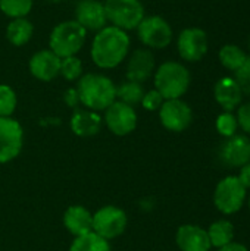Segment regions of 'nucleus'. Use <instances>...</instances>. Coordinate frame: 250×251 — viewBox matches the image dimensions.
Instances as JSON below:
<instances>
[{
    "label": "nucleus",
    "mask_w": 250,
    "mask_h": 251,
    "mask_svg": "<svg viewBox=\"0 0 250 251\" xmlns=\"http://www.w3.org/2000/svg\"><path fill=\"white\" fill-rule=\"evenodd\" d=\"M131 40L127 31L113 25H106L96 32L90 54L96 66L102 69H113L125 60L130 53Z\"/></svg>",
    "instance_id": "obj_1"
},
{
    "label": "nucleus",
    "mask_w": 250,
    "mask_h": 251,
    "mask_svg": "<svg viewBox=\"0 0 250 251\" xmlns=\"http://www.w3.org/2000/svg\"><path fill=\"white\" fill-rule=\"evenodd\" d=\"M77 91L80 103L88 110H106L116 100V87L113 81L102 74H85L78 79Z\"/></svg>",
    "instance_id": "obj_2"
},
{
    "label": "nucleus",
    "mask_w": 250,
    "mask_h": 251,
    "mask_svg": "<svg viewBox=\"0 0 250 251\" xmlns=\"http://www.w3.org/2000/svg\"><path fill=\"white\" fill-rule=\"evenodd\" d=\"M190 85L189 69L178 62L162 63L155 74V90L161 93L165 100L180 99L186 94Z\"/></svg>",
    "instance_id": "obj_3"
},
{
    "label": "nucleus",
    "mask_w": 250,
    "mask_h": 251,
    "mask_svg": "<svg viewBox=\"0 0 250 251\" xmlns=\"http://www.w3.org/2000/svg\"><path fill=\"white\" fill-rule=\"evenodd\" d=\"M87 31L77 21H63L57 24L49 38L50 50L60 59L75 56L84 46Z\"/></svg>",
    "instance_id": "obj_4"
},
{
    "label": "nucleus",
    "mask_w": 250,
    "mask_h": 251,
    "mask_svg": "<svg viewBox=\"0 0 250 251\" xmlns=\"http://www.w3.org/2000/svg\"><path fill=\"white\" fill-rule=\"evenodd\" d=\"M103 4L111 25L124 31L136 29L144 18L140 0H105Z\"/></svg>",
    "instance_id": "obj_5"
},
{
    "label": "nucleus",
    "mask_w": 250,
    "mask_h": 251,
    "mask_svg": "<svg viewBox=\"0 0 250 251\" xmlns=\"http://www.w3.org/2000/svg\"><path fill=\"white\" fill-rule=\"evenodd\" d=\"M136 29L139 40L149 49H165L172 41V28L162 16H144Z\"/></svg>",
    "instance_id": "obj_6"
},
{
    "label": "nucleus",
    "mask_w": 250,
    "mask_h": 251,
    "mask_svg": "<svg viewBox=\"0 0 250 251\" xmlns=\"http://www.w3.org/2000/svg\"><path fill=\"white\" fill-rule=\"evenodd\" d=\"M246 197V188L237 176L224 178L215 188L214 201L220 212L225 215L236 213L242 209Z\"/></svg>",
    "instance_id": "obj_7"
},
{
    "label": "nucleus",
    "mask_w": 250,
    "mask_h": 251,
    "mask_svg": "<svg viewBox=\"0 0 250 251\" xmlns=\"http://www.w3.org/2000/svg\"><path fill=\"white\" fill-rule=\"evenodd\" d=\"M127 228V215L115 206H105L93 215V232L105 240L119 237Z\"/></svg>",
    "instance_id": "obj_8"
},
{
    "label": "nucleus",
    "mask_w": 250,
    "mask_h": 251,
    "mask_svg": "<svg viewBox=\"0 0 250 251\" xmlns=\"http://www.w3.org/2000/svg\"><path fill=\"white\" fill-rule=\"evenodd\" d=\"M24 131L18 121L0 118V163H7L18 157L22 150Z\"/></svg>",
    "instance_id": "obj_9"
},
{
    "label": "nucleus",
    "mask_w": 250,
    "mask_h": 251,
    "mask_svg": "<svg viewBox=\"0 0 250 251\" xmlns=\"http://www.w3.org/2000/svg\"><path fill=\"white\" fill-rule=\"evenodd\" d=\"M105 122L115 135H127L137 126V113L133 106L115 100L105 110Z\"/></svg>",
    "instance_id": "obj_10"
},
{
    "label": "nucleus",
    "mask_w": 250,
    "mask_h": 251,
    "mask_svg": "<svg viewBox=\"0 0 250 251\" xmlns=\"http://www.w3.org/2000/svg\"><path fill=\"white\" fill-rule=\"evenodd\" d=\"M159 118L162 125L174 132H181L189 125L192 124L193 113L190 106L180 100V99H172V100H165L159 109Z\"/></svg>",
    "instance_id": "obj_11"
},
{
    "label": "nucleus",
    "mask_w": 250,
    "mask_h": 251,
    "mask_svg": "<svg viewBox=\"0 0 250 251\" xmlns=\"http://www.w3.org/2000/svg\"><path fill=\"white\" fill-rule=\"evenodd\" d=\"M177 49L184 60L197 62L208 51V35L200 28H186L178 35Z\"/></svg>",
    "instance_id": "obj_12"
},
{
    "label": "nucleus",
    "mask_w": 250,
    "mask_h": 251,
    "mask_svg": "<svg viewBox=\"0 0 250 251\" xmlns=\"http://www.w3.org/2000/svg\"><path fill=\"white\" fill-rule=\"evenodd\" d=\"M75 21L85 31H100L108 24L105 4L99 0H80L75 7Z\"/></svg>",
    "instance_id": "obj_13"
},
{
    "label": "nucleus",
    "mask_w": 250,
    "mask_h": 251,
    "mask_svg": "<svg viewBox=\"0 0 250 251\" xmlns=\"http://www.w3.org/2000/svg\"><path fill=\"white\" fill-rule=\"evenodd\" d=\"M221 160L228 166L242 168L250 162V140L245 135L228 137L220 150Z\"/></svg>",
    "instance_id": "obj_14"
},
{
    "label": "nucleus",
    "mask_w": 250,
    "mask_h": 251,
    "mask_svg": "<svg viewBox=\"0 0 250 251\" xmlns=\"http://www.w3.org/2000/svg\"><path fill=\"white\" fill-rule=\"evenodd\" d=\"M29 71L34 78L40 81H52L59 75L60 71V57L55 54L50 49L40 50L32 54L29 59Z\"/></svg>",
    "instance_id": "obj_15"
},
{
    "label": "nucleus",
    "mask_w": 250,
    "mask_h": 251,
    "mask_svg": "<svg viewBox=\"0 0 250 251\" xmlns=\"http://www.w3.org/2000/svg\"><path fill=\"white\" fill-rule=\"evenodd\" d=\"M155 69V57L147 49H137L127 63V79L143 84L147 81Z\"/></svg>",
    "instance_id": "obj_16"
},
{
    "label": "nucleus",
    "mask_w": 250,
    "mask_h": 251,
    "mask_svg": "<svg viewBox=\"0 0 250 251\" xmlns=\"http://www.w3.org/2000/svg\"><path fill=\"white\" fill-rule=\"evenodd\" d=\"M177 246L181 251H209L208 231L196 225H183L177 231Z\"/></svg>",
    "instance_id": "obj_17"
},
{
    "label": "nucleus",
    "mask_w": 250,
    "mask_h": 251,
    "mask_svg": "<svg viewBox=\"0 0 250 251\" xmlns=\"http://www.w3.org/2000/svg\"><path fill=\"white\" fill-rule=\"evenodd\" d=\"M214 94H215V100L225 112H233L242 103L243 99V91L236 82V79L228 76L221 78L215 84Z\"/></svg>",
    "instance_id": "obj_18"
},
{
    "label": "nucleus",
    "mask_w": 250,
    "mask_h": 251,
    "mask_svg": "<svg viewBox=\"0 0 250 251\" xmlns=\"http://www.w3.org/2000/svg\"><path fill=\"white\" fill-rule=\"evenodd\" d=\"M63 224L68 232L81 237L93 232V215L83 206H71L63 215Z\"/></svg>",
    "instance_id": "obj_19"
},
{
    "label": "nucleus",
    "mask_w": 250,
    "mask_h": 251,
    "mask_svg": "<svg viewBox=\"0 0 250 251\" xmlns=\"http://www.w3.org/2000/svg\"><path fill=\"white\" fill-rule=\"evenodd\" d=\"M102 128V118L93 110H77L71 118V129L78 137H93Z\"/></svg>",
    "instance_id": "obj_20"
},
{
    "label": "nucleus",
    "mask_w": 250,
    "mask_h": 251,
    "mask_svg": "<svg viewBox=\"0 0 250 251\" xmlns=\"http://www.w3.org/2000/svg\"><path fill=\"white\" fill-rule=\"evenodd\" d=\"M34 32L32 24L27 18H15L9 22L6 28V37L12 46L21 47L27 44Z\"/></svg>",
    "instance_id": "obj_21"
},
{
    "label": "nucleus",
    "mask_w": 250,
    "mask_h": 251,
    "mask_svg": "<svg viewBox=\"0 0 250 251\" xmlns=\"http://www.w3.org/2000/svg\"><path fill=\"white\" fill-rule=\"evenodd\" d=\"M208 237H209L211 246H214L217 249H221V247L233 243V237H234L233 224L228 221H218V222L212 224L209 226Z\"/></svg>",
    "instance_id": "obj_22"
},
{
    "label": "nucleus",
    "mask_w": 250,
    "mask_h": 251,
    "mask_svg": "<svg viewBox=\"0 0 250 251\" xmlns=\"http://www.w3.org/2000/svg\"><path fill=\"white\" fill-rule=\"evenodd\" d=\"M144 93L146 91H144L143 84L127 79L119 87H116V100H119L125 104H130V106H136V104L141 103Z\"/></svg>",
    "instance_id": "obj_23"
},
{
    "label": "nucleus",
    "mask_w": 250,
    "mask_h": 251,
    "mask_svg": "<svg viewBox=\"0 0 250 251\" xmlns=\"http://www.w3.org/2000/svg\"><path fill=\"white\" fill-rule=\"evenodd\" d=\"M69 251H111V246L108 240L94 232H88L85 235L77 237Z\"/></svg>",
    "instance_id": "obj_24"
},
{
    "label": "nucleus",
    "mask_w": 250,
    "mask_h": 251,
    "mask_svg": "<svg viewBox=\"0 0 250 251\" xmlns=\"http://www.w3.org/2000/svg\"><path fill=\"white\" fill-rule=\"evenodd\" d=\"M246 59L248 56L243 51V49H240L236 44H225L220 50V62L222 63V66H225L230 71L236 72L245 63Z\"/></svg>",
    "instance_id": "obj_25"
},
{
    "label": "nucleus",
    "mask_w": 250,
    "mask_h": 251,
    "mask_svg": "<svg viewBox=\"0 0 250 251\" xmlns=\"http://www.w3.org/2000/svg\"><path fill=\"white\" fill-rule=\"evenodd\" d=\"M32 9V0H0V10L15 19L25 18Z\"/></svg>",
    "instance_id": "obj_26"
},
{
    "label": "nucleus",
    "mask_w": 250,
    "mask_h": 251,
    "mask_svg": "<svg viewBox=\"0 0 250 251\" xmlns=\"http://www.w3.org/2000/svg\"><path fill=\"white\" fill-rule=\"evenodd\" d=\"M59 74L66 81H77L83 76V63L77 56H69L60 59V71Z\"/></svg>",
    "instance_id": "obj_27"
},
{
    "label": "nucleus",
    "mask_w": 250,
    "mask_h": 251,
    "mask_svg": "<svg viewBox=\"0 0 250 251\" xmlns=\"http://www.w3.org/2000/svg\"><path fill=\"white\" fill-rule=\"evenodd\" d=\"M16 109V94L4 84H0V118H9Z\"/></svg>",
    "instance_id": "obj_28"
},
{
    "label": "nucleus",
    "mask_w": 250,
    "mask_h": 251,
    "mask_svg": "<svg viewBox=\"0 0 250 251\" xmlns=\"http://www.w3.org/2000/svg\"><path fill=\"white\" fill-rule=\"evenodd\" d=\"M237 118L231 113V112H224L222 115L218 116L217 119V129L221 135L224 137H233L236 135V131H237Z\"/></svg>",
    "instance_id": "obj_29"
},
{
    "label": "nucleus",
    "mask_w": 250,
    "mask_h": 251,
    "mask_svg": "<svg viewBox=\"0 0 250 251\" xmlns=\"http://www.w3.org/2000/svg\"><path fill=\"white\" fill-rule=\"evenodd\" d=\"M236 82L239 84V87L242 88L243 93L250 96V57L245 60V63L236 71Z\"/></svg>",
    "instance_id": "obj_30"
},
{
    "label": "nucleus",
    "mask_w": 250,
    "mask_h": 251,
    "mask_svg": "<svg viewBox=\"0 0 250 251\" xmlns=\"http://www.w3.org/2000/svg\"><path fill=\"white\" fill-rule=\"evenodd\" d=\"M165 101V99L161 96V93L158 90H150L147 93H144L143 99H141V104L146 110L153 112V110H159L162 103Z\"/></svg>",
    "instance_id": "obj_31"
},
{
    "label": "nucleus",
    "mask_w": 250,
    "mask_h": 251,
    "mask_svg": "<svg viewBox=\"0 0 250 251\" xmlns=\"http://www.w3.org/2000/svg\"><path fill=\"white\" fill-rule=\"evenodd\" d=\"M237 124L243 128V131H246L248 134H250V103L243 104L239 109L237 113Z\"/></svg>",
    "instance_id": "obj_32"
},
{
    "label": "nucleus",
    "mask_w": 250,
    "mask_h": 251,
    "mask_svg": "<svg viewBox=\"0 0 250 251\" xmlns=\"http://www.w3.org/2000/svg\"><path fill=\"white\" fill-rule=\"evenodd\" d=\"M65 101L69 107H77V104L80 103V96L77 88H69L65 93Z\"/></svg>",
    "instance_id": "obj_33"
},
{
    "label": "nucleus",
    "mask_w": 250,
    "mask_h": 251,
    "mask_svg": "<svg viewBox=\"0 0 250 251\" xmlns=\"http://www.w3.org/2000/svg\"><path fill=\"white\" fill-rule=\"evenodd\" d=\"M237 178H239V181L243 184V187H245V188H250V163L245 165V166H242V169H240V175H239Z\"/></svg>",
    "instance_id": "obj_34"
},
{
    "label": "nucleus",
    "mask_w": 250,
    "mask_h": 251,
    "mask_svg": "<svg viewBox=\"0 0 250 251\" xmlns=\"http://www.w3.org/2000/svg\"><path fill=\"white\" fill-rule=\"evenodd\" d=\"M218 251H248V249L243 246V244H239V243H230L221 249H218Z\"/></svg>",
    "instance_id": "obj_35"
},
{
    "label": "nucleus",
    "mask_w": 250,
    "mask_h": 251,
    "mask_svg": "<svg viewBox=\"0 0 250 251\" xmlns=\"http://www.w3.org/2000/svg\"><path fill=\"white\" fill-rule=\"evenodd\" d=\"M49 1H60V0H49Z\"/></svg>",
    "instance_id": "obj_36"
},
{
    "label": "nucleus",
    "mask_w": 250,
    "mask_h": 251,
    "mask_svg": "<svg viewBox=\"0 0 250 251\" xmlns=\"http://www.w3.org/2000/svg\"><path fill=\"white\" fill-rule=\"evenodd\" d=\"M249 47H250V41H249Z\"/></svg>",
    "instance_id": "obj_37"
},
{
    "label": "nucleus",
    "mask_w": 250,
    "mask_h": 251,
    "mask_svg": "<svg viewBox=\"0 0 250 251\" xmlns=\"http://www.w3.org/2000/svg\"><path fill=\"white\" fill-rule=\"evenodd\" d=\"M249 206H250V201H249Z\"/></svg>",
    "instance_id": "obj_38"
}]
</instances>
